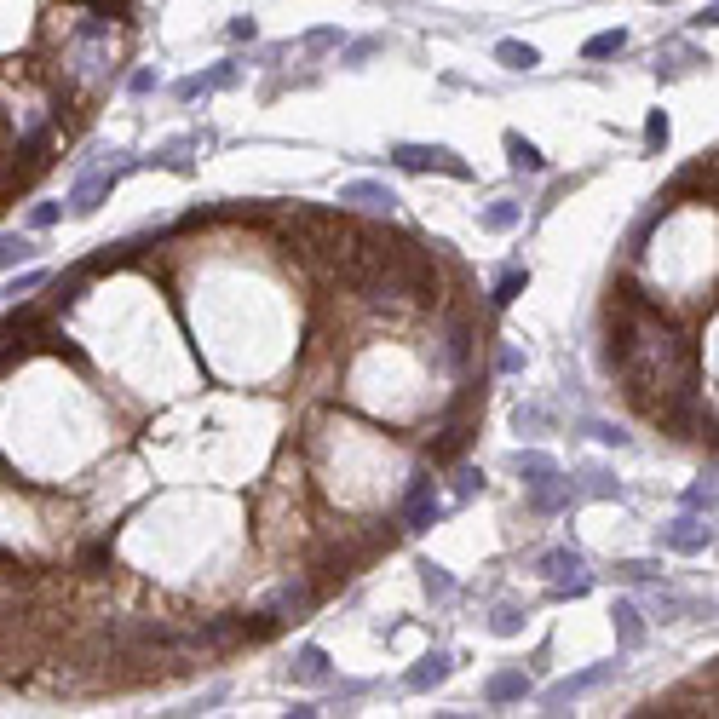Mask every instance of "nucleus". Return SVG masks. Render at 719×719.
I'll return each instance as SVG.
<instances>
[{
  "mask_svg": "<svg viewBox=\"0 0 719 719\" xmlns=\"http://www.w3.org/2000/svg\"><path fill=\"white\" fill-rule=\"evenodd\" d=\"M495 369H501V374H518V369H524V351H518V346H501V351H495Z\"/></svg>",
  "mask_w": 719,
  "mask_h": 719,
  "instance_id": "nucleus-45",
  "label": "nucleus"
},
{
  "mask_svg": "<svg viewBox=\"0 0 719 719\" xmlns=\"http://www.w3.org/2000/svg\"><path fill=\"white\" fill-rule=\"evenodd\" d=\"M524 288H530V271H518V265H512V271H501V277H495V288H489V305H495V311H507V305L524 294Z\"/></svg>",
  "mask_w": 719,
  "mask_h": 719,
  "instance_id": "nucleus-25",
  "label": "nucleus"
},
{
  "mask_svg": "<svg viewBox=\"0 0 719 719\" xmlns=\"http://www.w3.org/2000/svg\"><path fill=\"white\" fill-rule=\"evenodd\" d=\"M696 64V52L691 47H668V52H656V75H679V70H691Z\"/></svg>",
  "mask_w": 719,
  "mask_h": 719,
  "instance_id": "nucleus-37",
  "label": "nucleus"
},
{
  "mask_svg": "<svg viewBox=\"0 0 719 719\" xmlns=\"http://www.w3.org/2000/svg\"><path fill=\"white\" fill-rule=\"evenodd\" d=\"M656 541L668 553H702V547H714V512H679L673 524L656 530Z\"/></svg>",
  "mask_w": 719,
  "mask_h": 719,
  "instance_id": "nucleus-7",
  "label": "nucleus"
},
{
  "mask_svg": "<svg viewBox=\"0 0 719 719\" xmlns=\"http://www.w3.org/2000/svg\"><path fill=\"white\" fill-rule=\"evenodd\" d=\"M645 150H668V116H662V110L645 116Z\"/></svg>",
  "mask_w": 719,
  "mask_h": 719,
  "instance_id": "nucleus-40",
  "label": "nucleus"
},
{
  "mask_svg": "<svg viewBox=\"0 0 719 719\" xmlns=\"http://www.w3.org/2000/svg\"><path fill=\"white\" fill-rule=\"evenodd\" d=\"M35 288H47V271H24V277L6 282V300H24V294H35Z\"/></svg>",
  "mask_w": 719,
  "mask_h": 719,
  "instance_id": "nucleus-41",
  "label": "nucleus"
},
{
  "mask_svg": "<svg viewBox=\"0 0 719 719\" xmlns=\"http://www.w3.org/2000/svg\"><path fill=\"white\" fill-rule=\"evenodd\" d=\"M449 673H455V656H449V650H426L415 668L403 673V685H409V691H438Z\"/></svg>",
  "mask_w": 719,
  "mask_h": 719,
  "instance_id": "nucleus-14",
  "label": "nucleus"
},
{
  "mask_svg": "<svg viewBox=\"0 0 719 719\" xmlns=\"http://www.w3.org/2000/svg\"><path fill=\"white\" fill-rule=\"evenodd\" d=\"M455 495H461V501L484 495V472H478V466H455Z\"/></svg>",
  "mask_w": 719,
  "mask_h": 719,
  "instance_id": "nucleus-39",
  "label": "nucleus"
},
{
  "mask_svg": "<svg viewBox=\"0 0 719 719\" xmlns=\"http://www.w3.org/2000/svg\"><path fill=\"white\" fill-rule=\"evenodd\" d=\"M685 512H714V472L685 489Z\"/></svg>",
  "mask_w": 719,
  "mask_h": 719,
  "instance_id": "nucleus-36",
  "label": "nucleus"
},
{
  "mask_svg": "<svg viewBox=\"0 0 719 719\" xmlns=\"http://www.w3.org/2000/svg\"><path fill=\"white\" fill-rule=\"evenodd\" d=\"M581 432H593V438L610 443V449H627V443H633V438L622 432V426H616V420H581Z\"/></svg>",
  "mask_w": 719,
  "mask_h": 719,
  "instance_id": "nucleus-35",
  "label": "nucleus"
},
{
  "mask_svg": "<svg viewBox=\"0 0 719 719\" xmlns=\"http://www.w3.org/2000/svg\"><path fill=\"white\" fill-rule=\"evenodd\" d=\"M472 346H478V328H472V317H466V311H449V334H443L449 363H455V369H466V363H472Z\"/></svg>",
  "mask_w": 719,
  "mask_h": 719,
  "instance_id": "nucleus-16",
  "label": "nucleus"
},
{
  "mask_svg": "<svg viewBox=\"0 0 719 719\" xmlns=\"http://www.w3.org/2000/svg\"><path fill=\"white\" fill-rule=\"evenodd\" d=\"M277 616H271V610H242V616H236V639H242V645H265V639H277Z\"/></svg>",
  "mask_w": 719,
  "mask_h": 719,
  "instance_id": "nucleus-19",
  "label": "nucleus"
},
{
  "mask_svg": "<svg viewBox=\"0 0 719 719\" xmlns=\"http://www.w3.org/2000/svg\"><path fill=\"white\" fill-rule=\"evenodd\" d=\"M386 6H403V0H386Z\"/></svg>",
  "mask_w": 719,
  "mask_h": 719,
  "instance_id": "nucleus-48",
  "label": "nucleus"
},
{
  "mask_svg": "<svg viewBox=\"0 0 719 719\" xmlns=\"http://www.w3.org/2000/svg\"><path fill=\"white\" fill-rule=\"evenodd\" d=\"M340 208L386 213V219H392V213H397V190L380 185V179H351V185H340Z\"/></svg>",
  "mask_w": 719,
  "mask_h": 719,
  "instance_id": "nucleus-10",
  "label": "nucleus"
},
{
  "mask_svg": "<svg viewBox=\"0 0 719 719\" xmlns=\"http://www.w3.org/2000/svg\"><path fill=\"white\" fill-rule=\"evenodd\" d=\"M110 535H104V541H93V547H81V570H87V576H110Z\"/></svg>",
  "mask_w": 719,
  "mask_h": 719,
  "instance_id": "nucleus-32",
  "label": "nucleus"
},
{
  "mask_svg": "<svg viewBox=\"0 0 719 719\" xmlns=\"http://www.w3.org/2000/svg\"><path fill=\"white\" fill-rule=\"evenodd\" d=\"M369 58H380V35H363V41H346V52H340V64H346V70H363Z\"/></svg>",
  "mask_w": 719,
  "mask_h": 719,
  "instance_id": "nucleus-31",
  "label": "nucleus"
},
{
  "mask_svg": "<svg viewBox=\"0 0 719 719\" xmlns=\"http://www.w3.org/2000/svg\"><path fill=\"white\" fill-rule=\"evenodd\" d=\"M478 225H484V231H495V236L518 231V225H524V202H512V196H501V202H489V208L478 213Z\"/></svg>",
  "mask_w": 719,
  "mask_h": 719,
  "instance_id": "nucleus-18",
  "label": "nucleus"
},
{
  "mask_svg": "<svg viewBox=\"0 0 719 719\" xmlns=\"http://www.w3.org/2000/svg\"><path fill=\"white\" fill-rule=\"evenodd\" d=\"M443 501H438V478L432 472H415L409 478V495H403V530L409 535H426L432 524H443Z\"/></svg>",
  "mask_w": 719,
  "mask_h": 719,
  "instance_id": "nucleus-4",
  "label": "nucleus"
},
{
  "mask_svg": "<svg viewBox=\"0 0 719 719\" xmlns=\"http://www.w3.org/2000/svg\"><path fill=\"white\" fill-rule=\"evenodd\" d=\"M87 282H93V271H87V265H75L70 277H58V282H52V305H47V311H70V305L87 294Z\"/></svg>",
  "mask_w": 719,
  "mask_h": 719,
  "instance_id": "nucleus-23",
  "label": "nucleus"
},
{
  "mask_svg": "<svg viewBox=\"0 0 719 719\" xmlns=\"http://www.w3.org/2000/svg\"><path fill=\"white\" fill-rule=\"evenodd\" d=\"M495 64H507V70H524V75H530L535 64H541V52H535L530 41H495Z\"/></svg>",
  "mask_w": 719,
  "mask_h": 719,
  "instance_id": "nucleus-26",
  "label": "nucleus"
},
{
  "mask_svg": "<svg viewBox=\"0 0 719 719\" xmlns=\"http://www.w3.org/2000/svg\"><path fill=\"white\" fill-rule=\"evenodd\" d=\"M133 167H139V156H116V162H104V167H93V173H81V179H75V190H70V213H75V219H93V213L110 202V190H116L121 179L133 173Z\"/></svg>",
  "mask_w": 719,
  "mask_h": 719,
  "instance_id": "nucleus-2",
  "label": "nucleus"
},
{
  "mask_svg": "<svg viewBox=\"0 0 719 719\" xmlns=\"http://www.w3.org/2000/svg\"><path fill=\"white\" fill-rule=\"evenodd\" d=\"M288 679H294V685H328V679H334L328 650L323 645H300L294 650V662H288Z\"/></svg>",
  "mask_w": 719,
  "mask_h": 719,
  "instance_id": "nucleus-13",
  "label": "nucleus"
},
{
  "mask_svg": "<svg viewBox=\"0 0 719 719\" xmlns=\"http://www.w3.org/2000/svg\"><path fill=\"white\" fill-rule=\"evenodd\" d=\"M570 570H581V553L564 541V547H547V553H535V576H547V581H558V576H570Z\"/></svg>",
  "mask_w": 719,
  "mask_h": 719,
  "instance_id": "nucleus-21",
  "label": "nucleus"
},
{
  "mask_svg": "<svg viewBox=\"0 0 719 719\" xmlns=\"http://www.w3.org/2000/svg\"><path fill=\"white\" fill-rule=\"evenodd\" d=\"M254 35H259L254 18H231V41H254Z\"/></svg>",
  "mask_w": 719,
  "mask_h": 719,
  "instance_id": "nucleus-46",
  "label": "nucleus"
},
{
  "mask_svg": "<svg viewBox=\"0 0 719 719\" xmlns=\"http://www.w3.org/2000/svg\"><path fill=\"white\" fill-rule=\"evenodd\" d=\"M334 47H340V29L334 24H317L300 35V52H334Z\"/></svg>",
  "mask_w": 719,
  "mask_h": 719,
  "instance_id": "nucleus-33",
  "label": "nucleus"
},
{
  "mask_svg": "<svg viewBox=\"0 0 719 719\" xmlns=\"http://www.w3.org/2000/svg\"><path fill=\"white\" fill-rule=\"evenodd\" d=\"M650 6H673V0H650Z\"/></svg>",
  "mask_w": 719,
  "mask_h": 719,
  "instance_id": "nucleus-47",
  "label": "nucleus"
},
{
  "mask_svg": "<svg viewBox=\"0 0 719 719\" xmlns=\"http://www.w3.org/2000/svg\"><path fill=\"white\" fill-rule=\"evenodd\" d=\"M58 219H64V202H35L29 208V231H52Z\"/></svg>",
  "mask_w": 719,
  "mask_h": 719,
  "instance_id": "nucleus-38",
  "label": "nucleus"
},
{
  "mask_svg": "<svg viewBox=\"0 0 719 719\" xmlns=\"http://www.w3.org/2000/svg\"><path fill=\"white\" fill-rule=\"evenodd\" d=\"M616 581H627V587H656V581H662V564H656V558H622V564H616Z\"/></svg>",
  "mask_w": 719,
  "mask_h": 719,
  "instance_id": "nucleus-27",
  "label": "nucleus"
},
{
  "mask_svg": "<svg viewBox=\"0 0 719 719\" xmlns=\"http://www.w3.org/2000/svg\"><path fill=\"white\" fill-rule=\"evenodd\" d=\"M392 167H403V173H449V179H472V162L455 156L449 144H392Z\"/></svg>",
  "mask_w": 719,
  "mask_h": 719,
  "instance_id": "nucleus-3",
  "label": "nucleus"
},
{
  "mask_svg": "<svg viewBox=\"0 0 719 719\" xmlns=\"http://www.w3.org/2000/svg\"><path fill=\"white\" fill-rule=\"evenodd\" d=\"M472 438H478V426L455 415V420H449V426L438 432V438L426 443V455H432V466H455V461L466 455V443H472Z\"/></svg>",
  "mask_w": 719,
  "mask_h": 719,
  "instance_id": "nucleus-12",
  "label": "nucleus"
},
{
  "mask_svg": "<svg viewBox=\"0 0 719 719\" xmlns=\"http://www.w3.org/2000/svg\"><path fill=\"white\" fill-rule=\"evenodd\" d=\"M47 328H52L47 305H18L12 300V311L0 317V369H6V363H24L29 351L47 340Z\"/></svg>",
  "mask_w": 719,
  "mask_h": 719,
  "instance_id": "nucleus-1",
  "label": "nucleus"
},
{
  "mask_svg": "<svg viewBox=\"0 0 719 719\" xmlns=\"http://www.w3.org/2000/svg\"><path fill=\"white\" fill-rule=\"evenodd\" d=\"M35 254H41V248H35V236H24V231H0V271H18V265H29Z\"/></svg>",
  "mask_w": 719,
  "mask_h": 719,
  "instance_id": "nucleus-22",
  "label": "nucleus"
},
{
  "mask_svg": "<svg viewBox=\"0 0 719 719\" xmlns=\"http://www.w3.org/2000/svg\"><path fill=\"white\" fill-rule=\"evenodd\" d=\"M127 93L150 98V93H156V70H133V75H127Z\"/></svg>",
  "mask_w": 719,
  "mask_h": 719,
  "instance_id": "nucleus-43",
  "label": "nucleus"
},
{
  "mask_svg": "<svg viewBox=\"0 0 719 719\" xmlns=\"http://www.w3.org/2000/svg\"><path fill=\"white\" fill-rule=\"evenodd\" d=\"M535 696V679L524 668H501V673H489V685H484V702L489 708H512V702H530Z\"/></svg>",
  "mask_w": 719,
  "mask_h": 719,
  "instance_id": "nucleus-11",
  "label": "nucleus"
},
{
  "mask_svg": "<svg viewBox=\"0 0 719 719\" xmlns=\"http://www.w3.org/2000/svg\"><path fill=\"white\" fill-rule=\"evenodd\" d=\"M512 426H518L524 438H541V432H547V409H541V403H524V409L512 415Z\"/></svg>",
  "mask_w": 719,
  "mask_h": 719,
  "instance_id": "nucleus-34",
  "label": "nucleus"
},
{
  "mask_svg": "<svg viewBox=\"0 0 719 719\" xmlns=\"http://www.w3.org/2000/svg\"><path fill=\"white\" fill-rule=\"evenodd\" d=\"M570 484H576L581 501H622V484H616V472H610V466H581Z\"/></svg>",
  "mask_w": 719,
  "mask_h": 719,
  "instance_id": "nucleus-15",
  "label": "nucleus"
},
{
  "mask_svg": "<svg viewBox=\"0 0 719 719\" xmlns=\"http://www.w3.org/2000/svg\"><path fill=\"white\" fill-rule=\"evenodd\" d=\"M328 691H334V702H357V696H369V685L363 679H328Z\"/></svg>",
  "mask_w": 719,
  "mask_h": 719,
  "instance_id": "nucleus-42",
  "label": "nucleus"
},
{
  "mask_svg": "<svg viewBox=\"0 0 719 719\" xmlns=\"http://www.w3.org/2000/svg\"><path fill=\"white\" fill-rule=\"evenodd\" d=\"M420 587H426V599H432V604L455 599V576H449L443 564H420Z\"/></svg>",
  "mask_w": 719,
  "mask_h": 719,
  "instance_id": "nucleus-29",
  "label": "nucleus"
},
{
  "mask_svg": "<svg viewBox=\"0 0 719 719\" xmlns=\"http://www.w3.org/2000/svg\"><path fill=\"white\" fill-rule=\"evenodd\" d=\"M581 495H576V484L564 478V472H553V478H541V484H530V518H553V512H570Z\"/></svg>",
  "mask_w": 719,
  "mask_h": 719,
  "instance_id": "nucleus-9",
  "label": "nucleus"
},
{
  "mask_svg": "<svg viewBox=\"0 0 719 719\" xmlns=\"http://www.w3.org/2000/svg\"><path fill=\"white\" fill-rule=\"evenodd\" d=\"M317 604H323V587H317V576H288L277 593L265 599V610H271L277 622H305Z\"/></svg>",
  "mask_w": 719,
  "mask_h": 719,
  "instance_id": "nucleus-6",
  "label": "nucleus"
},
{
  "mask_svg": "<svg viewBox=\"0 0 719 719\" xmlns=\"http://www.w3.org/2000/svg\"><path fill=\"white\" fill-rule=\"evenodd\" d=\"M219 702H225V685H213L208 696H196V702H185L179 714H208V708H219Z\"/></svg>",
  "mask_w": 719,
  "mask_h": 719,
  "instance_id": "nucleus-44",
  "label": "nucleus"
},
{
  "mask_svg": "<svg viewBox=\"0 0 719 719\" xmlns=\"http://www.w3.org/2000/svg\"><path fill=\"white\" fill-rule=\"evenodd\" d=\"M622 47H627V29H604V35H593V41L581 47V58H587V64H599V58H616Z\"/></svg>",
  "mask_w": 719,
  "mask_h": 719,
  "instance_id": "nucleus-30",
  "label": "nucleus"
},
{
  "mask_svg": "<svg viewBox=\"0 0 719 719\" xmlns=\"http://www.w3.org/2000/svg\"><path fill=\"white\" fill-rule=\"evenodd\" d=\"M616 668H622V662H593V668H581V673H564L558 685H547V691H541V708H547V714H564L576 696L610 685V679H616Z\"/></svg>",
  "mask_w": 719,
  "mask_h": 719,
  "instance_id": "nucleus-5",
  "label": "nucleus"
},
{
  "mask_svg": "<svg viewBox=\"0 0 719 719\" xmlns=\"http://www.w3.org/2000/svg\"><path fill=\"white\" fill-rule=\"evenodd\" d=\"M610 616H616V645H622V650H639V645H645V610H639L633 599H616V610H610Z\"/></svg>",
  "mask_w": 719,
  "mask_h": 719,
  "instance_id": "nucleus-17",
  "label": "nucleus"
},
{
  "mask_svg": "<svg viewBox=\"0 0 719 719\" xmlns=\"http://www.w3.org/2000/svg\"><path fill=\"white\" fill-rule=\"evenodd\" d=\"M236 81H242V58H225V64H213V70H202V75L173 81V98H179V104H196V98L225 93V87H236Z\"/></svg>",
  "mask_w": 719,
  "mask_h": 719,
  "instance_id": "nucleus-8",
  "label": "nucleus"
},
{
  "mask_svg": "<svg viewBox=\"0 0 719 719\" xmlns=\"http://www.w3.org/2000/svg\"><path fill=\"white\" fill-rule=\"evenodd\" d=\"M530 627V610L524 604H495V616H489V633H501V639H518Z\"/></svg>",
  "mask_w": 719,
  "mask_h": 719,
  "instance_id": "nucleus-28",
  "label": "nucleus"
},
{
  "mask_svg": "<svg viewBox=\"0 0 719 719\" xmlns=\"http://www.w3.org/2000/svg\"><path fill=\"white\" fill-rule=\"evenodd\" d=\"M507 162L518 167V173H547V156H541L524 133H507Z\"/></svg>",
  "mask_w": 719,
  "mask_h": 719,
  "instance_id": "nucleus-24",
  "label": "nucleus"
},
{
  "mask_svg": "<svg viewBox=\"0 0 719 719\" xmlns=\"http://www.w3.org/2000/svg\"><path fill=\"white\" fill-rule=\"evenodd\" d=\"M512 472H518V478H524V489H530V484H541V478H553L558 461L547 455V449H518V455H512Z\"/></svg>",
  "mask_w": 719,
  "mask_h": 719,
  "instance_id": "nucleus-20",
  "label": "nucleus"
}]
</instances>
